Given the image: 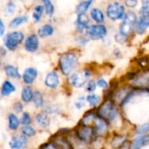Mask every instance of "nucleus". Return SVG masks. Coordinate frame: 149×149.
Instances as JSON below:
<instances>
[{
	"mask_svg": "<svg viewBox=\"0 0 149 149\" xmlns=\"http://www.w3.org/2000/svg\"><path fill=\"white\" fill-rule=\"evenodd\" d=\"M79 58L75 52H68L61 55L59 58V68L64 75H69L72 73L77 66Z\"/></svg>",
	"mask_w": 149,
	"mask_h": 149,
	"instance_id": "f257e3e1",
	"label": "nucleus"
},
{
	"mask_svg": "<svg viewBox=\"0 0 149 149\" xmlns=\"http://www.w3.org/2000/svg\"><path fill=\"white\" fill-rule=\"evenodd\" d=\"M118 109L114 103L111 100L104 102L98 110V116L104 119L107 121H113L118 116Z\"/></svg>",
	"mask_w": 149,
	"mask_h": 149,
	"instance_id": "f03ea898",
	"label": "nucleus"
},
{
	"mask_svg": "<svg viewBox=\"0 0 149 149\" xmlns=\"http://www.w3.org/2000/svg\"><path fill=\"white\" fill-rule=\"evenodd\" d=\"M137 21L138 19H137V15L135 14V12L131 11V10L127 11L126 13V16L122 23L120 24V33H121L122 35L126 37H128L134 31V30H135Z\"/></svg>",
	"mask_w": 149,
	"mask_h": 149,
	"instance_id": "7ed1b4c3",
	"label": "nucleus"
},
{
	"mask_svg": "<svg viewBox=\"0 0 149 149\" xmlns=\"http://www.w3.org/2000/svg\"><path fill=\"white\" fill-rule=\"evenodd\" d=\"M91 71L88 69H83L80 71H78L74 72L69 79L70 84L77 88H80L87 84V82L90 80L91 77Z\"/></svg>",
	"mask_w": 149,
	"mask_h": 149,
	"instance_id": "20e7f679",
	"label": "nucleus"
},
{
	"mask_svg": "<svg viewBox=\"0 0 149 149\" xmlns=\"http://www.w3.org/2000/svg\"><path fill=\"white\" fill-rule=\"evenodd\" d=\"M107 17L113 21L124 18L126 16L125 7L119 2L111 3L107 8Z\"/></svg>",
	"mask_w": 149,
	"mask_h": 149,
	"instance_id": "39448f33",
	"label": "nucleus"
},
{
	"mask_svg": "<svg viewBox=\"0 0 149 149\" xmlns=\"http://www.w3.org/2000/svg\"><path fill=\"white\" fill-rule=\"evenodd\" d=\"M24 33L21 31H12L8 33L3 41H4V45L7 49L10 51H14L17 49V47L23 42L24 40Z\"/></svg>",
	"mask_w": 149,
	"mask_h": 149,
	"instance_id": "423d86ee",
	"label": "nucleus"
},
{
	"mask_svg": "<svg viewBox=\"0 0 149 149\" xmlns=\"http://www.w3.org/2000/svg\"><path fill=\"white\" fill-rule=\"evenodd\" d=\"M76 134L78 139L84 143L92 142L95 138V134H97L94 128L90 126H82L77 130Z\"/></svg>",
	"mask_w": 149,
	"mask_h": 149,
	"instance_id": "0eeeda50",
	"label": "nucleus"
},
{
	"mask_svg": "<svg viewBox=\"0 0 149 149\" xmlns=\"http://www.w3.org/2000/svg\"><path fill=\"white\" fill-rule=\"evenodd\" d=\"M87 34L93 40H98L105 38L107 34V29L104 24H93L89 27Z\"/></svg>",
	"mask_w": 149,
	"mask_h": 149,
	"instance_id": "6e6552de",
	"label": "nucleus"
},
{
	"mask_svg": "<svg viewBox=\"0 0 149 149\" xmlns=\"http://www.w3.org/2000/svg\"><path fill=\"white\" fill-rule=\"evenodd\" d=\"M28 144L27 138L23 134H17L11 137L9 146L10 149H25Z\"/></svg>",
	"mask_w": 149,
	"mask_h": 149,
	"instance_id": "1a4fd4ad",
	"label": "nucleus"
},
{
	"mask_svg": "<svg viewBox=\"0 0 149 149\" xmlns=\"http://www.w3.org/2000/svg\"><path fill=\"white\" fill-rule=\"evenodd\" d=\"M89 17L86 14H79L75 22L76 24V29L80 32V33H87V31L89 29Z\"/></svg>",
	"mask_w": 149,
	"mask_h": 149,
	"instance_id": "9d476101",
	"label": "nucleus"
},
{
	"mask_svg": "<svg viewBox=\"0 0 149 149\" xmlns=\"http://www.w3.org/2000/svg\"><path fill=\"white\" fill-rule=\"evenodd\" d=\"M39 46V40L36 34H31L24 42V48L29 52H35Z\"/></svg>",
	"mask_w": 149,
	"mask_h": 149,
	"instance_id": "9b49d317",
	"label": "nucleus"
},
{
	"mask_svg": "<svg viewBox=\"0 0 149 149\" xmlns=\"http://www.w3.org/2000/svg\"><path fill=\"white\" fill-rule=\"evenodd\" d=\"M94 130L96 132V134L98 135H103L107 133V128H108V125L107 123V120H105L104 119L100 118V116H98L95 120H94Z\"/></svg>",
	"mask_w": 149,
	"mask_h": 149,
	"instance_id": "f8f14e48",
	"label": "nucleus"
},
{
	"mask_svg": "<svg viewBox=\"0 0 149 149\" xmlns=\"http://www.w3.org/2000/svg\"><path fill=\"white\" fill-rule=\"evenodd\" d=\"M38 76V72L35 68L33 67H29L26 68L22 75V79L24 80V82L27 85H31L34 82V80L36 79Z\"/></svg>",
	"mask_w": 149,
	"mask_h": 149,
	"instance_id": "ddd939ff",
	"label": "nucleus"
},
{
	"mask_svg": "<svg viewBox=\"0 0 149 149\" xmlns=\"http://www.w3.org/2000/svg\"><path fill=\"white\" fill-rule=\"evenodd\" d=\"M149 27V15H146V16H141L136 24V27H135V31L141 35L143 34L147 29Z\"/></svg>",
	"mask_w": 149,
	"mask_h": 149,
	"instance_id": "4468645a",
	"label": "nucleus"
},
{
	"mask_svg": "<svg viewBox=\"0 0 149 149\" xmlns=\"http://www.w3.org/2000/svg\"><path fill=\"white\" fill-rule=\"evenodd\" d=\"M45 84L49 88H56L59 85V77L56 72H49L45 79Z\"/></svg>",
	"mask_w": 149,
	"mask_h": 149,
	"instance_id": "2eb2a0df",
	"label": "nucleus"
},
{
	"mask_svg": "<svg viewBox=\"0 0 149 149\" xmlns=\"http://www.w3.org/2000/svg\"><path fill=\"white\" fill-rule=\"evenodd\" d=\"M147 146H149V135H142L133 141L131 149H141Z\"/></svg>",
	"mask_w": 149,
	"mask_h": 149,
	"instance_id": "dca6fc26",
	"label": "nucleus"
},
{
	"mask_svg": "<svg viewBox=\"0 0 149 149\" xmlns=\"http://www.w3.org/2000/svg\"><path fill=\"white\" fill-rule=\"evenodd\" d=\"M15 91H16V87L9 80L3 81L1 87V94L3 96H9Z\"/></svg>",
	"mask_w": 149,
	"mask_h": 149,
	"instance_id": "f3484780",
	"label": "nucleus"
},
{
	"mask_svg": "<svg viewBox=\"0 0 149 149\" xmlns=\"http://www.w3.org/2000/svg\"><path fill=\"white\" fill-rule=\"evenodd\" d=\"M36 120L42 128H46L50 125V118L45 113H39L36 115Z\"/></svg>",
	"mask_w": 149,
	"mask_h": 149,
	"instance_id": "a211bd4d",
	"label": "nucleus"
},
{
	"mask_svg": "<svg viewBox=\"0 0 149 149\" xmlns=\"http://www.w3.org/2000/svg\"><path fill=\"white\" fill-rule=\"evenodd\" d=\"M33 96H34V93L31 86H26L23 88L21 93V99L25 103L31 102L33 100Z\"/></svg>",
	"mask_w": 149,
	"mask_h": 149,
	"instance_id": "6ab92c4d",
	"label": "nucleus"
},
{
	"mask_svg": "<svg viewBox=\"0 0 149 149\" xmlns=\"http://www.w3.org/2000/svg\"><path fill=\"white\" fill-rule=\"evenodd\" d=\"M91 17L99 24H101L105 21V15L103 11L99 8H93L91 10Z\"/></svg>",
	"mask_w": 149,
	"mask_h": 149,
	"instance_id": "aec40b11",
	"label": "nucleus"
},
{
	"mask_svg": "<svg viewBox=\"0 0 149 149\" xmlns=\"http://www.w3.org/2000/svg\"><path fill=\"white\" fill-rule=\"evenodd\" d=\"M3 70H4L5 74L8 77H10V78H12V79H19L21 77L20 74H19V72H18L17 68L15 67V66H13V65H4Z\"/></svg>",
	"mask_w": 149,
	"mask_h": 149,
	"instance_id": "412c9836",
	"label": "nucleus"
},
{
	"mask_svg": "<svg viewBox=\"0 0 149 149\" xmlns=\"http://www.w3.org/2000/svg\"><path fill=\"white\" fill-rule=\"evenodd\" d=\"M54 32V29L53 27L47 24H45L43 25L38 31V36L40 38H46V37H49V36H52Z\"/></svg>",
	"mask_w": 149,
	"mask_h": 149,
	"instance_id": "4be33fe9",
	"label": "nucleus"
},
{
	"mask_svg": "<svg viewBox=\"0 0 149 149\" xmlns=\"http://www.w3.org/2000/svg\"><path fill=\"white\" fill-rule=\"evenodd\" d=\"M20 124V121L18 120V118L17 117V115H15L14 113H10L8 117V126L9 128L12 131H15L18 128Z\"/></svg>",
	"mask_w": 149,
	"mask_h": 149,
	"instance_id": "5701e85b",
	"label": "nucleus"
},
{
	"mask_svg": "<svg viewBox=\"0 0 149 149\" xmlns=\"http://www.w3.org/2000/svg\"><path fill=\"white\" fill-rule=\"evenodd\" d=\"M28 21V17L27 16H18L14 17L9 24L10 28H16L23 24H24L25 22Z\"/></svg>",
	"mask_w": 149,
	"mask_h": 149,
	"instance_id": "b1692460",
	"label": "nucleus"
},
{
	"mask_svg": "<svg viewBox=\"0 0 149 149\" xmlns=\"http://www.w3.org/2000/svg\"><path fill=\"white\" fill-rule=\"evenodd\" d=\"M92 3H93V1L92 0L80 2L77 5V7H76V12L78 13V15L79 14H84L89 9V7L92 5Z\"/></svg>",
	"mask_w": 149,
	"mask_h": 149,
	"instance_id": "393cba45",
	"label": "nucleus"
},
{
	"mask_svg": "<svg viewBox=\"0 0 149 149\" xmlns=\"http://www.w3.org/2000/svg\"><path fill=\"white\" fill-rule=\"evenodd\" d=\"M134 84L136 86H146V85L149 86V74L144 73L137 76L134 80Z\"/></svg>",
	"mask_w": 149,
	"mask_h": 149,
	"instance_id": "a878e982",
	"label": "nucleus"
},
{
	"mask_svg": "<svg viewBox=\"0 0 149 149\" xmlns=\"http://www.w3.org/2000/svg\"><path fill=\"white\" fill-rule=\"evenodd\" d=\"M33 104L35 106V107L37 108H40L44 106V97L42 95V93L38 91H36L34 93V96H33Z\"/></svg>",
	"mask_w": 149,
	"mask_h": 149,
	"instance_id": "bb28decb",
	"label": "nucleus"
},
{
	"mask_svg": "<svg viewBox=\"0 0 149 149\" xmlns=\"http://www.w3.org/2000/svg\"><path fill=\"white\" fill-rule=\"evenodd\" d=\"M44 9H45V7L43 5H37L35 7L33 13H32V17H33V19L35 22H38L40 20L43 11H44Z\"/></svg>",
	"mask_w": 149,
	"mask_h": 149,
	"instance_id": "cd10ccee",
	"label": "nucleus"
},
{
	"mask_svg": "<svg viewBox=\"0 0 149 149\" xmlns=\"http://www.w3.org/2000/svg\"><path fill=\"white\" fill-rule=\"evenodd\" d=\"M22 134L27 137H32L36 134V130L31 126H24L21 129Z\"/></svg>",
	"mask_w": 149,
	"mask_h": 149,
	"instance_id": "c85d7f7f",
	"label": "nucleus"
},
{
	"mask_svg": "<svg viewBox=\"0 0 149 149\" xmlns=\"http://www.w3.org/2000/svg\"><path fill=\"white\" fill-rule=\"evenodd\" d=\"M86 100L92 107H96L100 102V97L96 94H89L86 97Z\"/></svg>",
	"mask_w": 149,
	"mask_h": 149,
	"instance_id": "c756f323",
	"label": "nucleus"
},
{
	"mask_svg": "<svg viewBox=\"0 0 149 149\" xmlns=\"http://www.w3.org/2000/svg\"><path fill=\"white\" fill-rule=\"evenodd\" d=\"M15 10H16V4L13 2H9L5 5L3 12L5 16H10L15 12Z\"/></svg>",
	"mask_w": 149,
	"mask_h": 149,
	"instance_id": "7c9ffc66",
	"label": "nucleus"
},
{
	"mask_svg": "<svg viewBox=\"0 0 149 149\" xmlns=\"http://www.w3.org/2000/svg\"><path fill=\"white\" fill-rule=\"evenodd\" d=\"M98 116H96L95 113H86L83 119H82V124L83 126H88V124L92 121H94V120L97 118Z\"/></svg>",
	"mask_w": 149,
	"mask_h": 149,
	"instance_id": "2f4dec72",
	"label": "nucleus"
},
{
	"mask_svg": "<svg viewBox=\"0 0 149 149\" xmlns=\"http://www.w3.org/2000/svg\"><path fill=\"white\" fill-rule=\"evenodd\" d=\"M43 3H44V7H45L46 14L52 16L54 13V6H53L52 3L49 0H45V1H43Z\"/></svg>",
	"mask_w": 149,
	"mask_h": 149,
	"instance_id": "473e14b6",
	"label": "nucleus"
},
{
	"mask_svg": "<svg viewBox=\"0 0 149 149\" xmlns=\"http://www.w3.org/2000/svg\"><path fill=\"white\" fill-rule=\"evenodd\" d=\"M127 141V137L126 136H117L116 138L113 139V142H112V145L114 148H120V146Z\"/></svg>",
	"mask_w": 149,
	"mask_h": 149,
	"instance_id": "72a5a7b5",
	"label": "nucleus"
},
{
	"mask_svg": "<svg viewBox=\"0 0 149 149\" xmlns=\"http://www.w3.org/2000/svg\"><path fill=\"white\" fill-rule=\"evenodd\" d=\"M20 123L24 126H29L31 123V115L28 113H23L20 120Z\"/></svg>",
	"mask_w": 149,
	"mask_h": 149,
	"instance_id": "f704fd0d",
	"label": "nucleus"
},
{
	"mask_svg": "<svg viewBox=\"0 0 149 149\" xmlns=\"http://www.w3.org/2000/svg\"><path fill=\"white\" fill-rule=\"evenodd\" d=\"M140 14H141V16L149 15V0L142 2V5L140 9Z\"/></svg>",
	"mask_w": 149,
	"mask_h": 149,
	"instance_id": "c9c22d12",
	"label": "nucleus"
},
{
	"mask_svg": "<svg viewBox=\"0 0 149 149\" xmlns=\"http://www.w3.org/2000/svg\"><path fill=\"white\" fill-rule=\"evenodd\" d=\"M149 132V122L145 123L140 127H137L136 129V134H144Z\"/></svg>",
	"mask_w": 149,
	"mask_h": 149,
	"instance_id": "e433bc0d",
	"label": "nucleus"
},
{
	"mask_svg": "<svg viewBox=\"0 0 149 149\" xmlns=\"http://www.w3.org/2000/svg\"><path fill=\"white\" fill-rule=\"evenodd\" d=\"M96 86H97V82H95L93 79H90L87 82L86 86V91L88 92V93H93V92L95 91Z\"/></svg>",
	"mask_w": 149,
	"mask_h": 149,
	"instance_id": "4c0bfd02",
	"label": "nucleus"
},
{
	"mask_svg": "<svg viewBox=\"0 0 149 149\" xmlns=\"http://www.w3.org/2000/svg\"><path fill=\"white\" fill-rule=\"evenodd\" d=\"M115 40H116L117 43L123 44V43H125L127 40V37L122 35L121 33H118V34L115 35Z\"/></svg>",
	"mask_w": 149,
	"mask_h": 149,
	"instance_id": "58836bf2",
	"label": "nucleus"
},
{
	"mask_svg": "<svg viewBox=\"0 0 149 149\" xmlns=\"http://www.w3.org/2000/svg\"><path fill=\"white\" fill-rule=\"evenodd\" d=\"M97 86L101 87V88H107L108 84L104 79H100L97 80Z\"/></svg>",
	"mask_w": 149,
	"mask_h": 149,
	"instance_id": "ea45409f",
	"label": "nucleus"
},
{
	"mask_svg": "<svg viewBox=\"0 0 149 149\" xmlns=\"http://www.w3.org/2000/svg\"><path fill=\"white\" fill-rule=\"evenodd\" d=\"M125 4L129 8H134L138 4V1H136V0H127V1L125 2Z\"/></svg>",
	"mask_w": 149,
	"mask_h": 149,
	"instance_id": "a19ab883",
	"label": "nucleus"
},
{
	"mask_svg": "<svg viewBox=\"0 0 149 149\" xmlns=\"http://www.w3.org/2000/svg\"><path fill=\"white\" fill-rule=\"evenodd\" d=\"M13 108H14V110H15L17 113H21V112L23 111V108H24V107H23V105H22L21 102H17V103L14 104Z\"/></svg>",
	"mask_w": 149,
	"mask_h": 149,
	"instance_id": "79ce46f5",
	"label": "nucleus"
},
{
	"mask_svg": "<svg viewBox=\"0 0 149 149\" xmlns=\"http://www.w3.org/2000/svg\"><path fill=\"white\" fill-rule=\"evenodd\" d=\"M40 149H58V147L53 143H47V144L42 146Z\"/></svg>",
	"mask_w": 149,
	"mask_h": 149,
	"instance_id": "37998d69",
	"label": "nucleus"
},
{
	"mask_svg": "<svg viewBox=\"0 0 149 149\" xmlns=\"http://www.w3.org/2000/svg\"><path fill=\"white\" fill-rule=\"evenodd\" d=\"M4 32V24L3 20H0V35L2 36Z\"/></svg>",
	"mask_w": 149,
	"mask_h": 149,
	"instance_id": "c03bdc74",
	"label": "nucleus"
}]
</instances>
